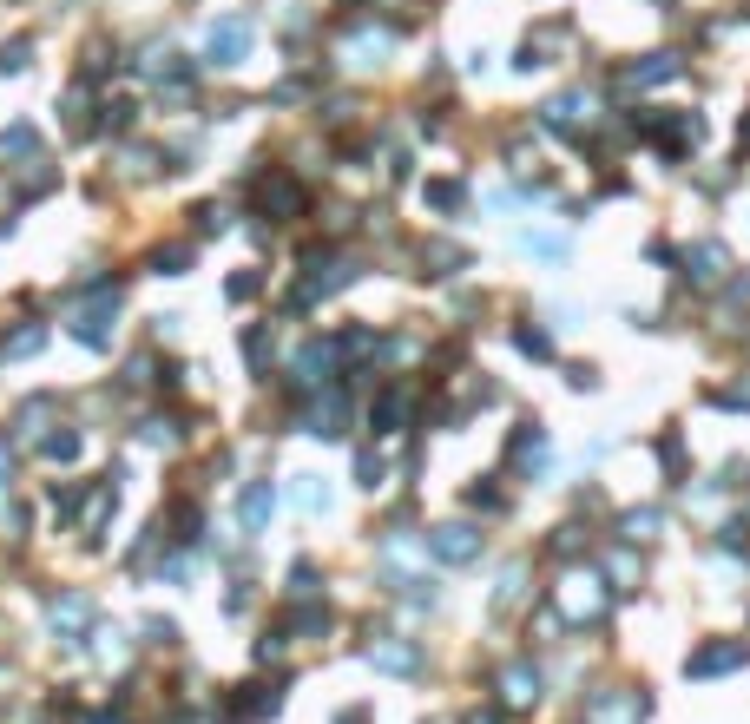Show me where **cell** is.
<instances>
[{
  "mask_svg": "<svg viewBox=\"0 0 750 724\" xmlns=\"http://www.w3.org/2000/svg\"><path fill=\"white\" fill-rule=\"evenodd\" d=\"M250 40H257V20H250V14L211 20V33H204V66H244L250 60Z\"/></svg>",
  "mask_w": 750,
  "mask_h": 724,
  "instance_id": "obj_1",
  "label": "cell"
},
{
  "mask_svg": "<svg viewBox=\"0 0 750 724\" xmlns=\"http://www.w3.org/2000/svg\"><path fill=\"white\" fill-rule=\"evenodd\" d=\"M112 316H119V284H93V303L73 310V336L86 349H112Z\"/></svg>",
  "mask_w": 750,
  "mask_h": 724,
  "instance_id": "obj_2",
  "label": "cell"
},
{
  "mask_svg": "<svg viewBox=\"0 0 750 724\" xmlns=\"http://www.w3.org/2000/svg\"><path fill=\"white\" fill-rule=\"evenodd\" d=\"M428 553H435L441 567H468V560H481V527L441 520V527H428Z\"/></svg>",
  "mask_w": 750,
  "mask_h": 724,
  "instance_id": "obj_3",
  "label": "cell"
},
{
  "mask_svg": "<svg viewBox=\"0 0 750 724\" xmlns=\"http://www.w3.org/2000/svg\"><path fill=\"white\" fill-rule=\"evenodd\" d=\"M645 139L665 145L672 158H685L691 145L704 139V119H698V112H672V119H658V112H652V119H645Z\"/></svg>",
  "mask_w": 750,
  "mask_h": 724,
  "instance_id": "obj_4",
  "label": "cell"
},
{
  "mask_svg": "<svg viewBox=\"0 0 750 724\" xmlns=\"http://www.w3.org/2000/svg\"><path fill=\"white\" fill-rule=\"evenodd\" d=\"M343 284H356V270H349L343 257H329V264H310V277H303V284L290 290V310H310L316 297H336Z\"/></svg>",
  "mask_w": 750,
  "mask_h": 724,
  "instance_id": "obj_5",
  "label": "cell"
},
{
  "mask_svg": "<svg viewBox=\"0 0 750 724\" xmlns=\"http://www.w3.org/2000/svg\"><path fill=\"white\" fill-rule=\"evenodd\" d=\"M547 132H560V139H579V132L593 126V99L586 93H560V99H547Z\"/></svg>",
  "mask_w": 750,
  "mask_h": 724,
  "instance_id": "obj_6",
  "label": "cell"
},
{
  "mask_svg": "<svg viewBox=\"0 0 750 724\" xmlns=\"http://www.w3.org/2000/svg\"><path fill=\"white\" fill-rule=\"evenodd\" d=\"M408 409H415V395H408L402 382H389V389H382V395L369 402V435H402Z\"/></svg>",
  "mask_w": 750,
  "mask_h": 724,
  "instance_id": "obj_7",
  "label": "cell"
},
{
  "mask_svg": "<svg viewBox=\"0 0 750 724\" xmlns=\"http://www.w3.org/2000/svg\"><path fill=\"white\" fill-rule=\"evenodd\" d=\"M750 652H744V639H718V646H704V652H691L685 659V672L691 678H724V672H737Z\"/></svg>",
  "mask_w": 750,
  "mask_h": 724,
  "instance_id": "obj_8",
  "label": "cell"
},
{
  "mask_svg": "<svg viewBox=\"0 0 750 724\" xmlns=\"http://www.w3.org/2000/svg\"><path fill=\"white\" fill-rule=\"evenodd\" d=\"M270 514H277V488H270V481H244V494H237V520H244V534H264Z\"/></svg>",
  "mask_w": 750,
  "mask_h": 724,
  "instance_id": "obj_9",
  "label": "cell"
},
{
  "mask_svg": "<svg viewBox=\"0 0 750 724\" xmlns=\"http://www.w3.org/2000/svg\"><path fill=\"white\" fill-rule=\"evenodd\" d=\"M560 613H566V626H579V619H599V613H606V580H566Z\"/></svg>",
  "mask_w": 750,
  "mask_h": 724,
  "instance_id": "obj_10",
  "label": "cell"
},
{
  "mask_svg": "<svg viewBox=\"0 0 750 724\" xmlns=\"http://www.w3.org/2000/svg\"><path fill=\"white\" fill-rule=\"evenodd\" d=\"M47 619H53V632H66V639H79V632L93 626V599H86V593H60V599H53V606H47Z\"/></svg>",
  "mask_w": 750,
  "mask_h": 724,
  "instance_id": "obj_11",
  "label": "cell"
},
{
  "mask_svg": "<svg viewBox=\"0 0 750 724\" xmlns=\"http://www.w3.org/2000/svg\"><path fill=\"white\" fill-rule=\"evenodd\" d=\"M724 270H731V251H724V244H698V251H685V277L691 284H724Z\"/></svg>",
  "mask_w": 750,
  "mask_h": 724,
  "instance_id": "obj_12",
  "label": "cell"
},
{
  "mask_svg": "<svg viewBox=\"0 0 750 724\" xmlns=\"http://www.w3.org/2000/svg\"><path fill=\"white\" fill-rule=\"evenodd\" d=\"M343 415H349V402H343V389L329 382V395L310 409V435H316V441H336V435H343Z\"/></svg>",
  "mask_w": 750,
  "mask_h": 724,
  "instance_id": "obj_13",
  "label": "cell"
},
{
  "mask_svg": "<svg viewBox=\"0 0 750 724\" xmlns=\"http://www.w3.org/2000/svg\"><path fill=\"white\" fill-rule=\"evenodd\" d=\"M329 369H336V343H310L297 356V376L290 382H297V389H316V382H329Z\"/></svg>",
  "mask_w": 750,
  "mask_h": 724,
  "instance_id": "obj_14",
  "label": "cell"
},
{
  "mask_svg": "<svg viewBox=\"0 0 750 724\" xmlns=\"http://www.w3.org/2000/svg\"><path fill=\"white\" fill-rule=\"evenodd\" d=\"M678 73H685L678 53H645V60L625 73V86H665V79H678Z\"/></svg>",
  "mask_w": 750,
  "mask_h": 724,
  "instance_id": "obj_15",
  "label": "cell"
},
{
  "mask_svg": "<svg viewBox=\"0 0 750 724\" xmlns=\"http://www.w3.org/2000/svg\"><path fill=\"white\" fill-rule=\"evenodd\" d=\"M645 718V698L632 692V698H599L593 711H586V724H639Z\"/></svg>",
  "mask_w": 750,
  "mask_h": 724,
  "instance_id": "obj_16",
  "label": "cell"
},
{
  "mask_svg": "<svg viewBox=\"0 0 750 724\" xmlns=\"http://www.w3.org/2000/svg\"><path fill=\"white\" fill-rule=\"evenodd\" d=\"M40 343H47V323H20V330H7V336H0V362H20V356H33Z\"/></svg>",
  "mask_w": 750,
  "mask_h": 724,
  "instance_id": "obj_17",
  "label": "cell"
},
{
  "mask_svg": "<svg viewBox=\"0 0 750 724\" xmlns=\"http://www.w3.org/2000/svg\"><path fill=\"white\" fill-rule=\"evenodd\" d=\"M264 211L297 218V211H303V185H297V178H270V185H264Z\"/></svg>",
  "mask_w": 750,
  "mask_h": 724,
  "instance_id": "obj_18",
  "label": "cell"
},
{
  "mask_svg": "<svg viewBox=\"0 0 750 724\" xmlns=\"http://www.w3.org/2000/svg\"><path fill=\"white\" fill-rule=\"evenodd\" d=\"M79 448H86V441H79V428H53V435H40V455L60 461V468H73Z\"/></svg>",
  "mask_w": 750,
  "mask_h": 724,
  "instance_id": "obj_19",
  "label": "cell"
},
{
  "mask_svg": "<svg viewBox=\"0 0 750 724\" xmlns=\"http://www.w3.org/2000/svg\"><path fill=\"white\" fill-rule=\"evenodd\" d=\"M369 665H382V672H415V646H402V639H375Z\"/></svg>",
  "mask_w": 750,
  "mask_h": 724,
  "instance_id": "obj_20",
  "label": "cell"
},
{
  "mask_svg": "<svg viewBox=\"0 0 750 724\" xmlns=\"http://www.w3.org/2000/svg\"><path fill=\"white\" fill-rule=\"evenodd\" d=\"M290 501H297L303 514H323V507H329V488H323V474H297V488H290Z\"/></svg>",
  "mask_w": 750,
  "mask_h": 724,
  "instance_id": "obj_21",
  "label": "cell"
},
{
  "mask_svg": "<svg viewBox=\"0 0 750 724\" xmlns=\"http://www.w3.org/2000/svg\"><path fill=\"white\" fill-rule=\"evenodd\" d=\"M47 415H53V402H47V395H33L27 409L14 415V435H20V441H40V422H47Z\"/></svg>",
  "mask_w": 750,
  "mask_h": 724,
  "instance_id": "obj_22",
  "label": "cell"
},
{
  "mask_svg": "<svg viewBox=\"0 0 750 724\" xmlns=\"http://www.w3.org/2000/svg\"><path fill=\"white\" fill-rule=\"evenodd\" d=\"M533 698H540V672L514 665V672H507V705H533Z\"/></svg>",
  "mask_w": 750,
  "mask_h": 724,
  "instance_id": "obj_23",
  "label": "cell"
},
{
  "mask_svg": "<svg viewBox=\"0 0 750 724\" xmlns=\"http://www.w3.org/2000/svg\"><path fill=\"white\" fill-rule=\"evenodd\" d=\"M0 152H7V158H33V152H40V132H33V126H7V132H0Z\"/></svg>",
  "mask_w": 750,
  "mask_h": 724,
  "instance_id": "obj_24",
  "label": "cell"
},
{
  "mask_svg": "<svg viewBox=\"0 0 750 724\" xmlns=\"http://www.w3.org/2000/svg\"><path fill=\"white\" fill-rule=\"evenodd\" d=\"M461 198H468L461 178H435V185H428V205H435V211H461Z\"/></svg>",
  "mask_w": 750,
  "mask_h": 724,
  "instance_id": "obj_25",
  "label": "cell"
},
{
  "mask_svg": "<svg viewBox=\"0 0 750 724\" xmlns=\"http://www.w3.org/2000/svg\"><path fill=\"white\" fill-rule=\"evenodd\" d=\"M382 474H389V468H382V455H375V448H362V455H356V488H382Z\"/></svg>",
  "mask_w": 750,
  "mask_h": 724,
  "instance_id": "obj_26",
  "label": "cell"
},
{
  "mask_svg": "<svg viewBox=\"0 0 750 724\" xmlns=\"http://www.w3.org/2000/svg\"><path fill=\"white\" fill-rule=\"evenodd\" d=\"M33 66V40H7L0 47V73H27Z\"/></svg>",
  "mask_w": 750,
  "mask_h": 724,
  "instance_id": "obj_27",
  "label": "cell"
},
{
  "mask_svg": "<svg viewBox=\"0 0 750 724\" xmlns=\"http://www.w3.org/2000/svg\"><path fill=\"white\" fill-rule=\"evenodd\" d=\"M185 264H191V251H185V244H172V251H158V257H152V270H158V277H185Z\"/></svg>",
  "mask_w": 750,
  "mask_h": 724,
  "instance_id": "obj_28",
  "label": "cell"
},
{
  "mask_svg": "<svg viewBox=\"0 0 750 724\" xmlns=\"http://www.w3.org/2000/svg\"><path fill=\"white\" fill-rule=\"evenodd\" d=\"M132 112H139L132 99H106V119H99V126H106V132H125V126H132Z\"/></svg>",
  "mask_w": 750,
  "mask_h": 724,
  "instance_id": "obj_29",
  "label": "cell"
},
{
  "mask_svg": "<svg viewBox=\"0 0 750 724\" xmlns=\"http://www.w3.org/2000/svg\"><path fill=\"white\" fill-rule=\"evenodd\" d=\"M514 343H520V356H553V336L547 330H514Z\"/></svg>",
  "mask_w": 750,
  "mask_h": 724,
  "instance_id": "obj_30",
  "label": "cell"
},
{
  "mask_svg": "<svg viewBox=\"0 0 750 724\" xmlns=\"http://www.w3.org/2000/svg\"><path fill=\"white\" fill-rule=\"evenodd\" d=\"M658 534V514H625V540H652Z\"/></svg>",
  "mask_w": 750,
  "mask_h": 724,
  "instance_id": "obj_31",
  "label": "cell"
},
{
  "mask_svg": "<svg viewBox=\"0 0 750 724\" xmlns=\"http://www.w3.org/2000/svg\"><path fill=\"white\" fill-rule=\"evenodd\" d=\"M224 224H231V211H224V205H198V231H224Z\"/></svg>",
  "mask_w": 750,
  "mask_h": 724,
  "instance_id": "obj_32",
  "label": "cell"
},
{
  "mask_svg": "<svg viewBox=\"0 0 750 724\" xmlns=\"http://www.w3.org/2000/svg\"><path fill=\"white\" fill-rule=\"evenodd\" d=\"M468 507H487V514H494V507H500V488H468Z\"/></svg>",
  "mask_w": 750,
  "mask_h": 724,
  "instance_id": "obj_33",
  "label": "cell"
},
{
  "mask_svg": "<svg viewBox=\"0 0 750 724\" xmlns=\"http://www.w3.org/2000/svg\"><path fill=\"white\" fill-rule=\"evenodd\" d=\"M553 553H579V527H560V534H553Z\"/></svg>",
  "mask_w": 750,
  "mask_h": 724,
  "instance_id": "obj_34",
  "label": "cell"
},
{
  "mask_svg": "<svg viewBox=\"0 0 750 724\" xmlns=\"http://www.w3.org/2000/svg\"><path fill=\"white\" fill-rule=\"evenodd\" d=\"M0 494H7V448H0Z\"/></svg>",
  "mask_w": 750,
  "mask_h": 724,
  "instance_id": "obj_35",
  "label": "cell"
}]
</instances>
